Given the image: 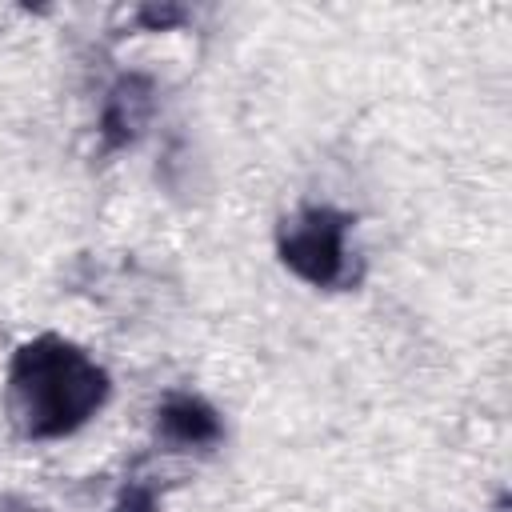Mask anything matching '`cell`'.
I'll return each instance as SVG.
<instances>
[{
    "label": "cell",
    "instance_id": "cell-3",
    "mask_svg": "<svg viewBox=\"0 0 512 512\" xmlns=\"http://www.w3.org/2000/svg\"><path fill=\"white\" fill-rule=\"evenodd\" d=\"M156 436L172 452H212L224 444V420L204 396L168 392L156 404Z\"/></svg>",
    "mask_w": 512,
    "mask_h": 512
},
{
    "label": "cell",
    "instance_id": "cell-6",
    "mask_svg": "<svg viewBox=\"0 0 512 512\" xmlns=\"http://www.w3.org/2000/svg\"><path fill=\"white\" fill-rule=\"evenodd\" d=\"M184 20V8H172V4H152V8H140L136 12V24L140 28H148V32H164V28H172V24H180Z\"/></svg>",
    "mask_w": 512,
    "mask_h": 512
},
{
    "label": "cell",
    "instance_id": "cell-7",
    "mask_svg": "<svg viewBox=\"0 0 512 512\" xmlns=\"http://www.w3.org/2000/svg\"><path fill=\"white\" fill-rule=\"evenodd\" d=\"M496 512H508V504H500V508H496Z\"/></svg>",
    "mask_w": 512,
    "mask_h": 512
},
{
    "label": "cell",
    "instance_id": "cell-5",
    "mask_svg": "<svg viewBox=\"0 0 512 512\" xmlns=\"http://www.w3.org/2000/svg\"><path fill=\"white\" fill-rule=\"evenodd\" d=\"M116 512H156V484L148 480H128L120 492Z\"/></svg>",
    "mask_w": 512,
    "mask_h": 512
},
{
    "label": "cell",
    "instance_id": "cell-1",
    "mask_svg": "<svg viewBox=\"0 0 512 512\" xmlns=\"http://www.w3.org/2000/svg\"><path fill=\"white\" fill-rule=\"evenodd\" d=\"M112 396L104 364H96L80 344L40 332L24 340L8 360L4 408L24 440H64L80 432Z\"/></svg>",
    "mask_w": 512,
    "mask_h": 512
},
{
    "label": "cell",
    "instance_id": "cell-2",
    "mask_svg": "<svg viewBox=\"0 0 512 512\" xmlns=\"http://www.w3.org/2000/svg\"><path fill=\"white\" fill-rule=\"evenodd\" d=\"M356 216L332 204H300L276 224V256L280 264L324 292H348L364 280V260L348 244Z\"/></svg>",
    "mask_w": 512,
    "mask_h": 512
},
{
    "label": "cell",
    "instance_id": "cell-4",
    "mask_svg": "<svg viewBox=\"0 0 512 512\" xmlns=\"http://www.w3.org/2000/svg\"><path fill=\"white\" fill-rule=\"evenodd\" d=\"M156 112V84L144 72H124L112 80V88L104 92L100 104V144L104 152H120L128 144H136V136L144 132V124Z\"/></svg>",
    "mask_w": 512,
    "mask_h": 512
}]
</instances>
